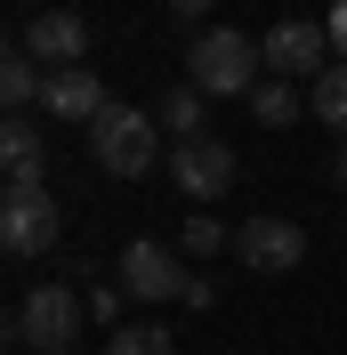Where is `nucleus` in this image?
Here are the masks:
<instances>
[{"instance_id":"obj_17","label":"nucleus","mask_w":347,"mask_h":355,"mask_svg":"<svg viewBox=\"0 0 347 355\" xmlns=\"http://www.w3.org/2000/svg\"><path fill=\"white\" fill-rule=\"evenodd\" d=\"M178 250H186V259H218V250H235V234L218 218H186L178 226Z\"/></svg>"},{"instance_id":"obj_3","label":"nucleus","mask_w":347,"mask_h":355,"mask_svg":"<svg viewBox=\"0 0 347 355\" xmlns=\"http://www.w3.org/2000/svg\"><path fill=\"white\" fill-rule=\"evenodd\" d=\"M57 243V194L49 186H8L0 194V250L8 259H41Z\"/></svg>"},{"instance_id":"obj_13","label":"nucleus","mask_w":347,"mask_h":355,"mask_svg":"<svg viewBox=\"0 0 347 355\" xmlns=\"http://www.w3.org/2000/svg\"><path fill=\"white\" fill-rule=\"evenodd\" d=\"M251 121H259V130H291V121H299V89L291 81H259L251 89Z\"/></svg>"},{"instance_id":"obj_5","label":"nucleus","mask_w":347,"mask_h":355,"mask_svg":"<svg viewBox=\"0 0 347 355\" xmlns=\"http://www.w3.org/2000/svg\"><path fill=\"white\" fill-rule=\"evenodd\" d=\"M113 283L130 291L137 307H162V299L186 291V275H178V250L170 243H146V234H137V243H121V259H113Z\"/></svg>"},{"instance_id":"obj_16","label":"nucleus","mask_w":347,"mask_h":355,"mask_svg":"<svg viewBox=\"0 0 347 355\" xmlns=\"http://www.w3.org/2000/svg\"><path fill=\"white\" fill-rule=\"evenodd\" d=\"M105 355H178L162 323H113L105 331Z\"/></svg>"},{"instance_id":"obj_2","label":"nucleus","mask_w":347,"mask_h":355,"mask_svg":"<svg viewBox=\"0 0 347 355\" xmlns=\"http://www.w3.org/2000/svg\"><path fill=\"white\" fill-rule=\"evenodd\" d=\"M89 154H97L105 178H146L153 154H162V130H153V113H137V105H105L89 121Z\"/></svg>"},{"instance_id":"obj_12","label":"nucleus","mask_w":347,"mask_h":355,"mask_svg":"<svg viewBox=\"0 0 347 355\" xmlns=\"http://www.w3.org/2000/svg\"><path fill=\"white\" fill-rule=\"evenodd\" d=\"M0 97H8V113H33L49 97V81H41V57H33V49H8V65H0Z\"/></svg>"},{"instance_id":"obj_1","label":"nucleus","mask_w":347,"mask_h":355,"mask_svg":"<svg viewBox=\"0 0 347 355\" xmlns=\"http://www.w3.org/2000/svg\"><path fill=\"white\" fill-rule=\"evenodd\" d=\"M266 73V49L242 41V33H202L194 49H186V81L202 89V97H251Z\"/></svg>"},{"instance_id":"obj_9","label":"nucleus","mask_w":347,"mask_h":355,"mask_svg":"<svg viewBox=\"0 0 347 355\" xmlns=\"http://www.w3.org/2000/svg\"><path fill=\"white\" fill-rule=\"evenodd\" d=\"M105 105H113V97H105V81H97L89 65H57V73H49V97H41L49 121H97Z\"/></svg>"},{"instance_id":"obj_15","label":"nucleus","mask_w":347,"mask_h":355,"mask_svg":"<svg viewBox=\"0 0 347 355\" xmlns=\"http://www.w3.org/2000/svg\"><path fill=\"white\" fill-rule=\"evenodd\" d=\"M307 113H315V121H331V130H347V57H339V65H323V81H315Z\"/></svg>"},{"instance_id":"obj_18","label":"nucleus","mask_w":347,"mask_h":355,"mask_svg":"<svg viewBox=\"0 0 347 355\" xmlns=\"http://www.w3.org/2000/svg\"><path fill=\"white\" fill-rule=\"evenodd\" d=\"M121 299H130V291H121V283H105V291H97V299H89V315H97V323H105V331H113V307H121Z\"/></svg>"},{"instance_id":"obj_21","label":"nucleus","mask_w":347,"mask_h":355,"mask_svg":"<svg viewBox=\"0 0 347 355\" xmlns=\"http://www.w3.org/2000/svg\"><path fill=\"white\" fill-rule=\"evenodd\" d=\"M339 194H347V146H339Z\"/></svg>"},{"instance_id":"obj_20","label":"nucleus","mask_w":347,"mask_h":355,"mask_svg":"<svg viewBox=\"0 0 347 355\" xmlns=\"http://www.w3.org/2000/svg\"><path fill=\"white\" fill-rule=\"evenodd\" d=\"M170 17H210V0H170Z\"/></svg>"},{"instance_id":"obj_19","label":"nucleus","mask_w":347,"mask_h":355,"mask_svg":"<svg viewBox=\"0 0 347 355\" xmlns=\"http://www.w3.org/2000/svg\"><path fill=\"white\" fill-rule=\"evenodd\" d=\"M323 33H331V41L347 49V0H339V8H331V17H323Z\"/></svg>"},{"instance_id":"obj_22","label":"nucleus","mask_w":347,"mask_h":355,"mask_svg":"<svg viewBox=\"0 0 347 355\" xmlns=\"http://www.w3.org/2000/svg\"><path fill=\"white\" fill-rule=\"evenodd\" d=\"M41 355H73V347H41Z\"/></svg>"},{"instance_id":"obj_14","label":"nucleus","mask_w":347,"mask_h":355,"mask_svg":"<svg viewBox=\"0 0 347 355\" xmlns=\"http://www.w3.org/2000/svg\"><path fill=\"white\" fill-rule=\"evenodd\" d=\"M202 105H210V97L186 81V89H170V97H162L153 113H162V130H170V137H202Z\"/></svg>"},{"instance_id":"obj_7","label":"nucleus","mask_w":347,"mask_h":355,"mask_svg":"<svg viewBox=\"0 0 347 355\" xmlns=\"http://www.w3.org/2000/svg\"><path fill=\"white\" fill-rule=\"evenodd\" d=\"M259 49H266V73H275V81H299V73H307V81H323V49H331V33H323L315 17H307V24L282 17Z\"/></svg>"},{"instance_id":"obj_11","label":"nucleus","mask_w":347,"mask_h":355,"mask_svg":"<svg viewBox=\"0 0 347 355\" xmlns=\"http://www.w3.org/2000/svg\"><path fill=\"white\" fill-rule=\"evenodd\" d=\"M0 154H8V186H41V178H49L41 121H33V113H8V121H0Z\"/></svg>"},{"instance_id":"obj_8","label":"nucleus","mask_w":347,"mask_h":355,"mask_svg":"<svg viewBox=\"0 0 347 355\" xmlns=\"http://www.w3.org/2000/svg\"><path fill=\"white\" fill-rule=\"evenodd\" d=\"M170 178H178V194H194V202H218L226 186H235V146H218V137H178V154H170Z\"/></svg>"},{"instance_id":"obj_6","label":"nucleus","mask_w":347,"mask_h":355,"mask_svg":"<svg viewBox=\"0 0 347 355\" xmlns=\"http://www.w3.org/2000/svg\"><path fill=\"white\" fill-rule=\"evenodd\" d=\"M235 259L251 266V275H291V266L307 259V226H291V218H242L235 226Z\"/></svg>"},{"instance_id":"obj_4","label":"nucleus","mask_w":347,"mask_h":355,"mask_svg":"<svg viewBox=\"0 0 347 355\" xmlns=\"http://www.w3.org/2000/svg\"><path fill=\"white\" fill-rule=\"evenodd\" d=\"M81 315H89V307L73 299L65 283H41V291H24V299H17V339H24L33 355H41V347H73Z\"/></svg>"},{"instance_id":"obj_10","label":"nucleus","mask_w":347,"mask_h":355,"mask_svg":"<svg viewBox=\"0 0 347 355\" xmlns=\"http://www.w3.org/2000/svg\"><path fill=\"white\" fill-rule=\"evenodd\" d=\"M24 49H33L41 65H81V57H89V24L73 17V8H41L33 33H24Z\"/></svg>"}]
</instances>
